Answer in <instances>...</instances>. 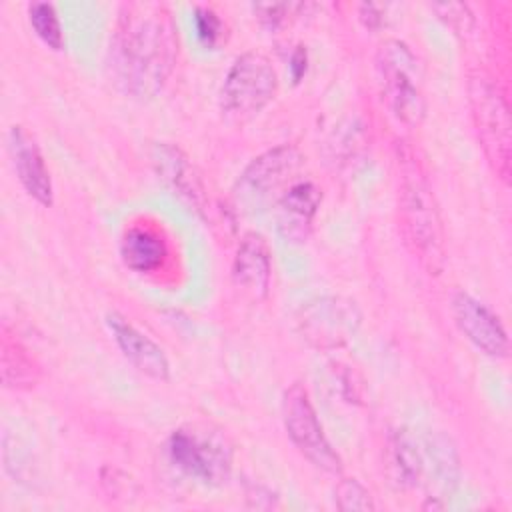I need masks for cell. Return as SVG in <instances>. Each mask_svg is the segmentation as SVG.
Listing matches in <instances>:
<instances>
[{
  "instance_id": "obj_14",
  "label": "cell",
  "mask_w": 512,
  "mask_h": 512,
  "mask_svg": "<svg viewBox=\"0 0 512 512\" xmlns=\"http://www.w3.org/2000/svg\"><path fill=\"white\" fill-rule=\"evenodd\" d=\"M322 194L312 182H296L278 198L276 224L286 242H304L312 230Z\"/></svg>"
},
{
  "instance_id": "obj_11",
  "label": "cell",
  "mask_w": 512,
  "mask_h": 512,
  "mask_svg": "<svg viewBox=\"0 0 512 512\" xmlns=\"http://www.w3.org/2000/svg\"><path fill=\"white\" fill-rule=\"evenodd\" d=\"M106 324L122 350V354L134 364L142 374L166 382L170 378V364L164 350L146 334H142L134 324H130L118 312H108Z\"/></svg>"
},
{
  "instance_id": "obj_7",
  "label": "cell",
  "mask_w": 512,
  "mask_h": 512,
  "mask_svg": "<svg viewBox=\"0 0 512 512\" xmlns=\"http://www.w3.org/2000/svg\"><path fill=\"white\" fill-rule=\"evenodd\" d=\"M282 416L286 432L292 444L300 450V454L306 456L316 468L328 474H340L342 460L324 436L316 410L302 384H292L284 392Z\"/></svg>"
},
{
  "instance_id": "obj_2",
  "label": "cell",
  "mask_w": 512,
  "mask_h": 512,
  "mask_svg": "<svg viewBox=\"0 0 512 512\" xmlns=\"http://www.w3.org/2000/svg\"><path fill=\"white\" fill-rule=\"evenodd\" d=\"M396 164L398 214L406 246L428 274H440L446 264L444 230L426 172L408 144H398Z\"/></svg>"
},
{
  "instance_id": "obj_23",
  "label": "cell",
  "mask_w": 512,
  "mask_h": 512,
  "mask_svg": "<svg viewBox=\"0 0 512 512\" xmlns=\"http://www.w3.org/2000/svg\"><path fill=\"white\" fill-rule=\"evenodd\" d=\"M438 16L456 32V34H468L472 30L474 18L468 10L466 4H454V2H446V4H434L432 6Z\"/></svg>"
},
{
  "instance_id": "obj_6",
  "label": "cell",
  "mask_w": 512,
  "mask_h": 512,
  "mask_svg": "<svg viewBox=\"0 0 512 512\" xmlns=\"http://www.w3.org/2000/svg\"><path fill=\"white\" fill-rule=\"evenodd\" d=\"M278 76L262 52H244L230 66L222 90L220 110L228 122L242 124L256 116L276 94Z\"/></svg>"
},
{
  "instance_id": "obj_3",
  "label": "cell",
  "mask_w": 512,
  "mask_h": 512,
  "mask_svg": "<svg viewBox=\"0 0 512 512\" xmlns=\"http://www.w3.org/2000/svg\"><path fill=\"white\" fill-rule=\"evenodd\" d=\"M168 456L182 474L206 486H220L232 474V444L224 430L206 422L174 430L168 438Z\"/></svg>"
},
{
  "instance_id": "obj_10",
  "label": "cell",
  "mask_w": 512,
  "mask_h": 512,
  "mask_svg": "<svg viewBox=\"0 0 512 512\" xmlns=\"http://www.w3.org/2000/svg\"><path fill=\"white\" fill-rule=\"evenodd\" d=\"M450 308L460 332L486 356L506 358L508 336L500 318L468 292L456 290L450 298Z\"/></svg>"
},
{
  "instance_id": "obj_19",
  "label": "cell",
  "mask_w": 512,
  "mask_h": 512,
  "mask_svg": "<svg viewBox=\"0 0 512 512\" xmlns=\"http://www.w3.org/2000/svg\"><path fill=\"white\" fill-rule=\"evenodd\" d=\"M428 458L432 462L434 476L438 478L436 482L442 486V490H448L452 484L458 480V454L444 434H434L428 438Z\"/></svg>"
},
{
  "instance_id": "obj_9",
  "label": "cell",
  "mask_w": 512,
  "mask_h": 512,
  "mask_svg": "<svg viewBox=\"0 0 512 512\" xmlns=\"http://www.w3.org/2000/svg\"><path fill=\"white\" fill-rule=\"evenodd\" d=\"M360 324V312L352 300L320 298L302 308L300 334L316 348H338L352 338Z\"/></svg>"
},
{
  "instance_id": "obj_13",
  "label": "cell",
  "mask_w": 512,
  "mask_h": 512,
  "mask_svg": "<svg viewBox=\"0 0 512 512\" xmlns=\"http://www.w3.org/2000/svg\"><path fill=\"white\" fill-rule=\"evenodd\" d=\"M8 146H10L16 174L24 190L42 206H50L52 180L36 140L22 126H12L8 134Z\"/></svg>"
},
{
  "instance_id": "obj_17",
  "label": "cell",
  "mask_w": 512,
  "mask_h": 512,
  "mask_svg": "<svg viewBox=\"0 0 512 512\" xmlns=\"http://www.w3.org/2000/svg\"><path fill=\"white\" fill-rule=\"evenodd\" d=\"M2 364V384L12 390H26L32 388L38 382L40 368L36 360L28 354V350L8 334V330L2 332V352H0Z\"/></svg>"
},
{
  "instance_id": "obj_26",
  "label": "cell",
  "mask_w": 512,
  "mask_h": 512,
  "mask_svg": "<svg viewBox=\"0 0 512 512\" xmlns=\"http://www.w3.org/2000/svg\"><path fill=\"white\" fill-rule=\"evenodd\" d=\"M306 62H308L306 50H304L302 46H298V48L292 52V56H290V72H292L294 82H298V80L304 76V72H306Z\"/></svg>"
},
{
  "instance_id": "obj_24",
  "label": "cell",
  "mask_w": 512,
  "mask_h": 512,
  "mask_svg": "<svg viewBox=\"0 0 512 512\" xmlns=\"http://www.w3.org/2000/svg\"><path fill=\"white\" fill-rule=\"evenodd\" d=\"M296 8V4H256L254 6V12L258 14V20L270 28V30H276L278 26L284 24L286 16L290 14V10Z\"/></svg>"
},
{
  "instance_id": "obj_1",
  "label": "cell",
  "mask_w": 512,
  "mask_h": 512,
  "mask_svg": "<svg viewBox=\"0 0 512 512\" xmlns=\"http://www.w3.org/2000/svg\"><path fill=\"white\" fill-rule=\"evenodd\" d=\"M178 56L170 10L160 2L122 4L110 40V78L124 94L148 100L166 84Z\"/></svg>"
},
{
  "instance_id": "obj_4",
  "label": "cell",
  "mask_w": 512,
  "mask_h": 512,
  "mask_svg": "<svg viewBox=\"0 0 512 512\" xmlns=\"http://www.w3.org/2000/svg\"><path fill=\"white\" fill-rule=\"evenodd\" d=\"M376 78L390 112L414 128L426 114L422 72L414 52L400 40H386L376 50Z\"/></svg>"
},
{
  "instance_id": "obj_15",
  "label": "cell",
  "mask_w": 512,
  "mask_h": 512,
  "mask_svg": "<svg viewBox=\"0 0 512 512\" xmlns=\"http://www.w3.org/2000/svg\"><path fill=\"white\" fill-rule=\"evenodd\" d=\"M152 158L160 178L172 188V192L186 198L190 204L200 206L202 186L184 152L170 144H158Z\"/></svg>"
},
{
  "instance_id": "obj_20",
  "label": "cell",
  "mask_w": 512,
  "mask_h": 512,
  "mask_svg": "<svg viewBox=\"0 0 512 512\" xmlns=\"http://www.w3.org/2000/svg\"><path fill=\"white\" fill-rule=\"evenodd\" d=\"M28 18L38 34V38L52 50H62L64 32L56 14V8L50 2H32L28 6Z\"/></svg>"
},
{
  "instance_id": "obj_5",
  "label": "cell",
  "mask_w": 512,
  "mask_h": 512,
  "mask_svg": "<svg viewBox=\"0 0 512 512\" xmlns=\"http://www.w3.org/2000/svg\"><path fill=\"white\" fill-rule=\"evenodd\" d=\"M468 98L478 142L492 170L502 182L512 174V126L510 110L502 92L482 74L470 76Z\"/></svg>"
},
{
  "instance_id": "obj_12",
  "label": "cell",
  "mask_w": 512,
  "mask_h": 512,
  "mask_svg": "<svg viewBox=\"0 0 512 512\" xmlns=\"http://www.w3.org/2000/svg\"><path fill=\"white\" fill-rule=\"evenodd\" d=\"M272 276L270 248L262 234L246 232L236 248L232 262V280L252 300H262L268 294Z\"/></svg>"
},
{
  "instance_id": "obj_21",
  "label": "cell",
  "mask_w": 512,
  "mask_h": 512,
  "mask_svg": "<svg viewBox=\"0 0 512 512\" xmlns=\"http://www.w3.org/2000/svg\"><path fill=\"white\" fill-rule=\"evenodd\" d=\"M336 506L344 512H350V510H374L376 504L370 496V492L354 478H346V480H340L336 484Z\"/></svg>"
},
{
  "instance_id": "obj_22",
  "label": "cell",
  "mask_w": 512,
  "mask_h": 512,
  "mask_svg": "<svg viewBox=\"0 0 512 512\" xmlns=\"http://www.w3.org/2000/svg\"><path fill=\"white\" fill-rule=\"evenodd\" d=\"M196 36L206 48H214L224 36V24L220 16L208 6H196L194 10Z\"/></svg>"
},
{
  "instance_id": "obj_8",
  "label": "cell",
  "mask_w": 512,
  "mask_h": 512,
  "mask_svg": "<svg viewBox=\"0 0 512 512\" xmlns=\"http://www.w3.org/2000/svg\"><path fill=\"white\" fill-rule=\"evenodd\" d=\"M302 166V154L296 146L282 144L254 158L240 174L234 196L238 206L256 210L266 204Z\"/></svg>"
},
{
  "instance_id": "obj_25",
  "label": "cell",
  "mask_w": 512,
  "mask_h": 512,
  "mask_svg": "<svg viewBox=\"0 0 512 512\" xmlns=\"http://www.w3.org/2000/svg\"><path fill=\"white\" fill-rule=\"evenodd\" d=\"M360 20L366 28H380L384 22L382 8L378 4H360Z\"/></svg>"
},
{
  "instance_id": "obj_16",
  "label": "cell",
  "mask_w": 512,
  "mask_h": 512,
  "mask_svg": "<svg viewBox=\"0 0 512 512\" xmlns=\"http://www.w3.org/2000/svg\"><path fill=\"white\" fill-rule=\"evenodd\" d=\"M120 256L130 270H156L166 258L164 240L146 228H130L120 240Z\"/></svg>"
},
{
  "instance_id": "obj_18",
  "label": "cell",
  "mask_w": 512,
  "mask_h": 512,
  "mask_svg": "<svg viewBox=\"0 0 512 512\" xmlns=\"http://www.w3.org/2000/svg\"><path fill=\"white\" fill-rule=\"evenodd\" d=\"M392 466L402 486H416L424 468V460L416 450L414 440L402 430L392 436Z\"/></svg>"
}]
</instances>
